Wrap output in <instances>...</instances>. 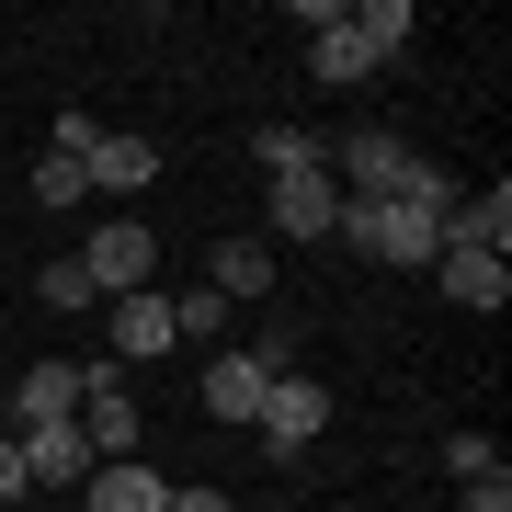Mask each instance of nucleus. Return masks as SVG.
I'll return each mask as SVG.
<instances>
[{"mask_svg": "<svg viewBox=\"0 0 512 512\" xmlns=\"http://www.w3.org/2000/svg\"><path fill=\"white\" fill-rule=\"evenodd\" d=\"M35 296H46V308H103V296H92V274H80V262H46V274H35Z\"/></svg>", "mask_w": 512, "mask_h": 512, "instance_id": "20", "label": "nucleus"}, {"mask_svg": "<svg viewBox=\"0 0 512 512\" xmlns=\"http://www.w3.org/2000/svg\"><path fill=\"white\" fill-rule=\"evenodd\" d=\"M80 444H92V467L137 456V399H126V365H80Z\"/></svg>", "mask_w": 512, "mask_h": 512, "instance_id": "4", "label": "nucleus"}, {"mask_svg": "<svg viewBox=\"0 0 512 512\" xmlns=\"http://www.w3.org/2000/svg\"><path fill=\"white\" fill-rule=\"evenodd\" d=\"M217 330H228V296H171V342H205V353H217Z\"/></svg>", "mask_w": 512, "mask_h": 512, "instance_id": "19", "label": "nucleus"}, {"mask_svg": "<svg viewBox=\"0 0 512 512\" xmlns=\"http://www.w3.org/2000/svg\"><path fill=\"white\" fill-rule=\"evenodd\" d=\"M160 512H228V490H171Z\"/></svg>", "mask_w": 512, "mask_h": 512, "instance_id": "24", "label": "nucleus"}, {"mask_svg": "<svg viewBox=\"0 0 512 512\" xmlns=\"http://www.w3.org/2000/svg\"><path fill=\"white\" fill-rule=\"evenodd\" d=\"M319 421H330V387H319V376H274L251 433H262V456H274V467H296V456L319 444Z\"/></svg>", "mask_w": 512, "mask_h": 512, "instance_id": "3", "label": "nucleus"}, {"mask_svg": "<svg viewBox=\"0 0 512 512\" xmlns=\"http://www.w3.org/2000/svg\"><path fill=\"white\" fill-rule=\"evenodd\" d=\"M444 251H490V262H512V183L456 194V217H444Z\"/></svg>", "mask_w": 512, "mask_h": 512, "instance_id": "10", "label": "nucleus"}, {"mask_svg": "<svg viewBox=\"0 0 512 512\" xmlns=\"http://www.w3.org/2000/svg\"><path fill=\"white\" fill-rule=\"evenodd\" d=\"M114 353H126V365H148V353H171V296H160V285L114 296Z\"/></svg>", "mask_w": 512, "mask_h": 512, "instance_id": "14", "label": "nucleus"}, {"mask_svg": "<svg viewBox=\"0 0 512 512\" xmlns=\"http://www.w3.org/2000/svg\"><path fill=\"white\" fill-rule=\"evenodd\" d=\"M456 512H512V478L490 467V478H456Z\"/></svg>", "mask_w": 512, "mask_h": 512, "instance_id": "22", "label": "nucleus"}, {"mask_svg": "<svg viewBox=\"0 0 512 512\" xmlns=\"http://www.w3.org/2000/svg\"><path fill=\"white\" fill-rule=\"evenodd\" d=\"M205 296H228V308L274 296V239H262V228H228L217 251H205Z\"/></svg>", "mask_w": 512, "mask_h": 512, "instance_id": "6", "label": "nucleus"}, {"mask_svg": "<svg viewBox=\"0 0 512 512\" xmlns=\"http://www.w3.org/2000/svg\"><path fill=\"white\" fill-rule=\"evenodd\" d=\"M80 171H92V194H148V183H160V148H148V137H126V126H103Z\"/></svg>", "mask_w": 512, "mask_h": 512, "instance_id": "12", "label": "nucleus"}, {"mask_svg": "<svg viewBox=\"0 0 512 512\" xmlns=\"http://www.w3.org/2000/svg\"><path fill=\"white\" fill-rule=\"evenodd\" d=\"M308 80H319V92H353V80H376V57L353 46V12L330 23V35H308Z\"/></svg>", "mask_w": 512, "mask_h": 512, "instance_id": "16", "label": "nucleus"}, {"mask_svg": "<svg viewBox=\"0 0 512 512\" xmlns=\"http://www.w3.org/2000/svg\"><path fill=\"white\" fill-rule=\"evenodd\" d=\"M262 387H274V376H262L239 342L205 353V421H262Z\"/></svg>", "mask_w": 512, "mask_h": 512, "instance_id": "7", "label": "nucleus"}, {"mask_svg": "<svg viewBox=\"0 0 512 512\" xmlns=\"http://www.w3.org/2000/svg\"><path fill=\"white\" fill-rule=\"evenodd\" d=\"M433 285L456 308H512V262H490V251H433Z\"/></svg>", "mask_w": 512, "mask_h": 512, "instance_id": "13", "label": "nucleus"}, {"mask_svg": "<svg viewBox=\"0 0 512 512\" xmlns=\"http://www.w3.org/2000/svg\"><path fill=\"white\" fill-rule=\"evenodd\" d=\"M160 501H171V478L148 467V456H114V467L80 478V512H160Z\"/></svg>", "mask_w": 512, "mask_h": 512, "instance_id": "9", "label": "nucleus"}, {"mask_svg": "<svg viewBox=\"0 0 512 512\" xmlns=\"http://www.w3.org/2000/svg\"><path fill=\"white\" fill-rule=\"evenodd\" d=\"M330 239H353L365 262H399V274H433V251H444V228L410 217V205H342V228H330Z\"/></svg>", "mask_w": 512, "mask_h": 512, "instance_id": "1", "label": "nucleus"}, {"mask_svg": "<svg viewBox=\"0 0 512 512\" xmlns=\"http://www.w3.org/2000/svg\"><path fill=\"white\" fill-rule=\"evenodd\" d=\"M12 444H23V478H46V490H80V478H92L80 421H35V433H12Z\"/></svg>", "mask_w": 512, "mask_h": 512, "instance_id": "11", "label": "nucleus"}, {"mask_svg": "<svg viewBox=\"0 0 512 512\" xmlns=\"http://www.w3.org/2000/svg\"><path fill=\"white\" fill-rule=\"evenodd\" d=\"M23 490H35V478H23V444L0 433V501H23Z\"/></svg>", "mask_w": 512, "mask_h": 512, "instance_id": "23", "label": "nucleus"}, {"mask_svg": "<svg viewBox=\"0 0 512 512\" xmlns=\"http://www.w3.org/2000/svg\"><path fill=\"white\" fill-rule=\"evenodd\" d=\"M330 228H342L330 171H285V183H262V239H330Z\"/></svg>", "mask_w": 512, "mask_h": 512, "instance_id": "5", "label": "nucleus"}, {"mask_svg": "<svg viewBox=\"0 0 512 512\" xmlns=\"http://www.w3.org/2000/svg\"><path fill=\"white\" fill-rule=\"evenodd\" d=\"M490 467H501L490 433H444V478H490Z\"/></svg>", "mask_w": 512, "mask_h": 512, "instance_id": "21", "label": "nucleus"}, {"mask_svg": "<svg viewBox=\"0 0 512 512\" xmlns=\"http://www.w3.org/2000/svg\"><path fill=\"white\" fill-rule=\"evenodd\" d=\"M0 433H12V399H0Z\"/></svg>", "mask_w": 512, "mask_h": 512, "instance_id": "25", "label": "nucleus"}, {"mask_svg": "<svg viewBox=\"0 0 512 512\" xmlns=\"http://www.w3.org/2000/svg\"><path fill=\"white\" fill-rule=\"evenodd\" d=\"M35 205H57V217H69V205H92V171H80L69 148H46V160H35Z\"/></svg>", "mask_w": 512, "mask_h": 512, "instance_id": "18", "label": "nucleus"}, {"mask_svg": "<svg viewBox=\"0 0 512 512\" xmlns=\"http://www.w3.org/2000/svg\"><path fill=\"white\" fill-rule=\"evenodd\" d=\"M410 35H421L410 0H353V46H365L376 69H387V57H410Z\"/></svg>", "mask_w": 512, "mask_h": 512, "instance_id": "15", "label": "nucleus"}, {"mask_svg": "<svg viewBox=\"0 0 512 512\" xmlns=\"http://www.w3.org/2000/svg\"><path fill=\"white\" fill-rule=\"evenodd\" d=\"M0 399H12V433H35V421H80V365H23Z\"/></svg>", "mask_w": 512, "mask_h": 512, "instance_id": "8", "label": "nucleus"}, {"mask_svg": "<svg viewBox=\"0 0 512 512\" xmlns=\"http://www.w3.org/2000/svg\"><path fill=\"white\" fill-rule=\"evenodd\" d=\"M251 148H262V183H285V171H330V160H319V137H308V126H262Z\"/></svg>", "mask_w": 512, "mask_h": 512, "instance_id": "17", "label": "nucleus"}, {"mask_svg": "<svg viewBox=\"0 0 512 512\" xmlns=\"http://www.w3.org/2000/svg\"><path fill=\"white\" fill-rule=\"evenodd\" d=\"M80 274H92V296H137L148 274H160V239H148L137 217H92V239H80Z\"/></svg>", "mask_w": 512, "mask_h": 512, "instance_id": "2", "label": "nucleus"}]
</instances>
